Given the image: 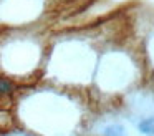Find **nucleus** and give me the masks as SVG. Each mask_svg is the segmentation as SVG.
Wrapping results in <instances>:
<instances>
[{"mask_svg": "<svg viewBox=\"0 0 154 136\" xmlns=\"http://www.w3.org/2000/svg\"><path fill=\"white\" fill-rule=\"evenodd\" d=\"M151 125H152V126H154V121H151ZM147 133H154V128H152V129H151V131H147Z\"/></svg>", "mask_w": 154, "mask_h": 136, "instance_id": "nucleus-1", "label": "nucleus"}]
</instances>
